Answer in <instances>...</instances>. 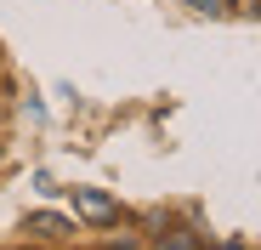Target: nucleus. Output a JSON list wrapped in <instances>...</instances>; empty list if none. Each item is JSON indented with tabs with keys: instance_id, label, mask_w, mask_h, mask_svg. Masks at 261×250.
Instances as JSON below:
<instances>
[{
	"instance_id": "obj_1",
	"label": "nucleus",
	"mask_w": 261,
	"mask_h": 250,
	"mask_svg": "<svg viewBox=\"0 0 261 250\" xmlns=\"http://www.w3.org/2000/svg\"><path fill=\"white\" fill-rule=\"evenodd\" d=\"M74 205H80L85 222H114V216H119V205H114L108 193H97V188H74Z\"/></svg>"
},
{
	"instance_id": "obj_2",
	"label": "nucleus",
	"mask_w": 261,
	"mask_h": 250,
	"mask_svg": "<svg viewBox=\"0 0 261 250\" xmlns=\"http://www.w3.org/2000/svg\"><path fill=\"white\" fill-rule=\"evenodd\" d=\"M29 233H40V239H63V233H68V222H63V216H51V211H34V216H29Z\"/></svg>"
},
{
	"instance_id": "obj_3",
	"label": "nucleus",
	"mask_w": 261,
	"mask_h": 250,
	"mask_svg": "<svg viewBox=\"0 0 261 250\" xmlns=\"http://www.w3.org/2000/svg\"><path fill=\"white\" fill-rule=\"evenodd\" d=\"M193 6H199V12H210V17H216V12H227V0H193Z\"/></svg>"
}]
</instances>
